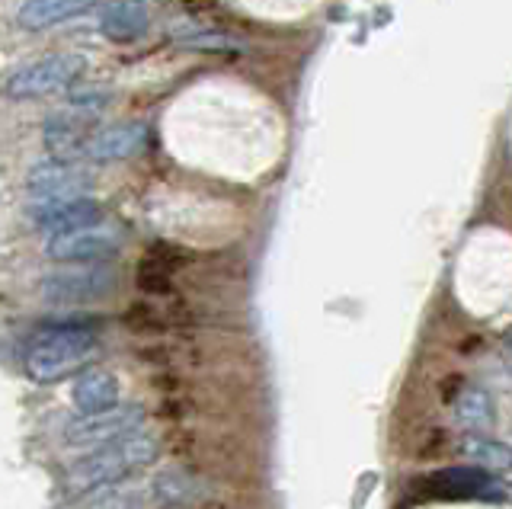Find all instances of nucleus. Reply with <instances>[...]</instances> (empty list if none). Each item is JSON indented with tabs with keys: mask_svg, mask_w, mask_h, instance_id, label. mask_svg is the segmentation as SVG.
Segmentation results:
<instances>
[{
	"mask_svg": "<svg viewBox=\"0 0 512 509\" xmlns=\"http://www.w3.org/2000/svg\"><path fill=\"white\" fill-rule=\"evenodd\" d=\"M148 145V125L144 122H116V125H103L96 129L84 148V157L96 164H112V161H125V157H135Z\"/></svg>",
	"mask_w": 512,
	"mask_h": 509,
	"instance_id": "nucleus-10",
	"label": "nucleus"
},
{
	"mask_svg": "<svg viewBox=\"0 0 512 509\" xmlns=\"http://www.w3.org/2000/svg\"><path fill=\"white\" fill-rule=\"evenodd\" d=\"M170 36L183 45V49H199V52H237L240 42L234 36L215 33V29L196 26L192 20H176L170 26Z\"/></svg>",
	"mask_w": 512,
	"mask_h": 509,
	"instance_id": "nucleus-16",
	"label": "nucleus"
},
{
	"mask_svg": "<svg viewBox=\"0 0 512 509\" xmlns=\"http://www.w3.org/2000/svg\"><path fill=\"white\" fill-rule=\"evenodd\" d=\"M74 407L80 410V417H93V413H106L112 407H119V381L106 369H87L74 378Z\"/></svg>",
	"mask_w": 512,
	"mask_h": 509,
	"instance_id": "nucleus-12",
	"label": "nucleus"
},
{
	"mask_svg": "<svg viewBox=\"0 0 512 509\" xmlns=\"http://www.w3.org/2000/svg\"><path fill=\"white\" fill-rule=\"evenodd\" d=\"M151 26V13L144 4H135V0H122V4H106L100 7V33L109 42L119 45H132L138 42Z\"/></svg>",
	"mask_w": 512,
	"mask_h": 509,
	"instance_id": "nucleus-13",
	"label": "nucleus"
},
{
	"mask_svg": "<svg viewBox=\"0 0 512 509\" xmlns=\"http://www.w3.org/2000/svg\"><path fill=\"white\" fill-rule=\"evenodd\" d=\"M122 241L125 237L116 225H93V228H80L71 234L48 237L45 257L64 266H93V263L116 257Z\"/></svg>",
	"mask_w": 512,
	"mask_h": 509,
	"instance_id": "nucleus-6",
	"label": "nucleus"
},
{
	"mask_svg": "<svg viewBox=\"0 0 512 509\" xmlns=\"http://www.w3.org/2000/svg\"><path fill=\"white\" fill-rule=\"evenodd\" d=\"M170 269H173V260H167L160 250H151L138 266V285L144 292H167L170 289Z\"/></svg>",
	"mask_w": 512,
	"mask_h": 509,
	"instance_id": "nucleus-19",
	"label": "nucleus"
},
{
	"mask_svg": "<svg viewBox=\"0 0 512 509\" xmlns=\"http://www.w3.org/2000/svg\"><path fill=\"white\" fill-rule=\"evenodd\" d=\"M119 289V273L112 266H61L55 273L42 276L39 295L52 305H84V301L109 298Z\"/></svg>",
	"mask_w": 512,
	"mask_h": 509,
	"instance_id": "nucleus-4",
	"label": "nucleus"
},
{
	"mask_svg": "<svg viewBox=\"0 0 512 509\" xmlns=\"http://www.w3.org/2000/svg\"><path fill=\"white\" fill-rule=\"evenodd\" d=\"M93 132L96 129H90V116H55L45 122V148L52 154V161L77 164Z\"/></svg>",
	"mask_w": 512,
	"mask_h": 509,
	"instance_id": "nucleus-11",
	"label": "nucleus"
},
{
	"mask_svg": "<svg viewBox=\"0 0 512 509\" xmlns=\"http://www.w3.org/2000/svg\"><path fill=\"white\" fill-rule=\"evenodd\" d=\"M464 455L474 458L487 474L512 471V449L503 442H493V439H484V436H468V439H464Z\"/></svg>",
	"mask_w": 512,
	"mask_h": 509,
	"instance_id": "nucleus-17",
	"label": "nucleus"
},
{
	"mask_svg": "<svg viewBox=\"0 0 512 509\" xmlns=\"http://www.w3.org/2000/svg\"><path fill=\"white\" fill-rule=\"evenodd\" d=\"M455 413L464 429H471L474 436H480L484 429L493 426L496 410H493V397L480 388V385H464V391L458 394L455 401Z\"/></svg>",
	"mask_w": 512,
	"mask_h": 509,
	"instance_id": "nucleus-15",
	"label": "nucleus"
},
{
	"mask_svg": "<svg viewBox=\"0 0 512 509\" xmlns=\"http://www.w3.org/2000/svg\"><path fill=\"white\" fill-rule=\"evenodd\" d=\"M90 10H96V4H77V0H29V4L20 7V26L39 33V29H52L74 17H84Z\"/></svg>",
	"mask_w": 512,
	"mask_h": 509,
	"instance_id": "nucleus-14",
	"label": "nucleus"
},
{
	"mask_svg": "<svg viewBox=\"0 0 512 509\" xmlns=\"http://www.w3.org/2000/svg\"><path fill=\"white\" fill-rule=\"evenodd\" d=\"M87 71V58L77 52H55L23 65L20 71H13L0 93L7 100H42L52 97V93L68 90L77 84V77Z\"/></svg>",
	"mask_w": 512,
	"mask_h": 509,
	"instance_id": "nucleus-3",
	"label": "nucleus"
},
{
	"mask_svg": "<svg viewBox=\"0 0 512 509\" xmlns=\"http://www.w3.org/2000/svg\"><path fill=\"white\" fill-rule=\"evenodd\" d=\"M151 490H154V497L160 503H167V506H189V503L199 500V484L192 481V477H186L183 471H164V474H157Z\"/></svg>",
	"mask_w": 512,
	"mask_h": 509,
	"instance_id": "nucleus-18",
	"label": "nucleus"
},
{
	"mask_svg": "<svg viewBox=\"0 0 512 509\" xmlns=\"http://www.w3.org/2000/svg\"><path fill=\"white\" fill-rule=\"evenodd\" d=\"M423 500H503L500 484L484 468H442L416 481Z\"/></svg>",
	"mask_w": 512,
	"mask_h": 509,
	"instance_id": "nucleus-7",
	"label": "nucleus"
},
{
	"mask_svg": "<svg viewBox=\"0 0 512 509\" xmlns=\"http://www.w3.org/2000/svg\"><path fill=\"white\" fill-rule=\"evenodd\" d=\"M26 186H29V193L36 196V202L84 199L93 189V173L68 161H42L29 170Z\"/></svg>",
	"mask_w": 512,
	"mask_h": 509,
	"instance_id": "nucleus-8",
	"label": "nucleus"
},
{
	"mask_svg": "<svg viewBox=\"0 0 512 509\" xmlns=\"http://www.w3.org/2000/svg\"><path fill=\"white\" fill-rule=\"evenodd\" d=\"M29 215L39 225V231H45L48 237H58V234H71V231H80V228L103 225V205L96 202L93 196L32 202Z\"/></svg>",
	"mask_w": 512,
	"mask_h": 509,
	"instance_id": "nucleus-9",
	"label": "nucleus"
},
{
	"mask_svg": "<svg viewBox=\"0 0 512 509\" xmlns=\"http://www.w3.org/2000/svg\"><path fill=\"white\" fill-rule=\"evenodd\" d=\"M109 103V90H96V87H77L71 90V106L77 109H96Z\"/></svg>",
	"mask_w": 512,
	"mask_h": 509,
	"instance_id": "nucleus-20",
	"label": "nucleus"
},
{
	"mask_svg": "<svg viewBox=\"0 0 512 509\" xmlns=\"http://www.w3.org/2000/svg\"><path fill=\"white\" fill-rule=\"evenodd\" d=\"M144 407L141 404H119L106 413H93V417H77L64 426V442L74 445V449H103L125 436L138 433L144 426Z\"/></svg>",
	"mask_w": 512,
	"mask_h": 509,
	"instance_id": "nucleus-5",
	"label": "nucleus"
},
{
	"mask_svg": "<svg viewBox=\"0 0 512 509\" xmlns=\"http://www.w3.org/2000/svg\"><path fill=\"white\" fill-rule=\"evenodd\" d=\"M160 452V442L151 433H132L112 445H103L84 458H77L74 465L64 474V490L71 497L80 493H100L109 487H119L128 474H135L138 468H148Z\"/></svg>",
	"mask_w": 512,
	"mask_h": 509,
	"instance_id": "nucleus-1",
	"label": "nucleus"
},
{
	"mask_svg": "<svg viewBox=\"0 0 512 509\" xmlns=\"http://www.w3.org/2000/svg\"><path fill=\"white\" fill-rule=\"evenodd\" d=\"M509 346H512V337H509Z\"/></svg>",
	"mask_w": 512,
	"mask_h": 509,
	"instance_id": "nucleus-21",
	"label": "nucleus"
},
{
	"mask_svg": "<svg viewBox=\"0 0 512 509\" xmlns=\"http://www.w3.org/2000/svg\"><path fill=\"white\" fill-rule=\"evenodd\" d=\"M93 353H96V333L90 327L58 324L42 330L29 343L23 356V369L36 385H55V381L84 369Z\"/></svg>",
	"mask_w": 512,
	"mask_h": 509,
	"instance_id": "nucleus-2",
	"label": "nucleus"
}]
</instances>
